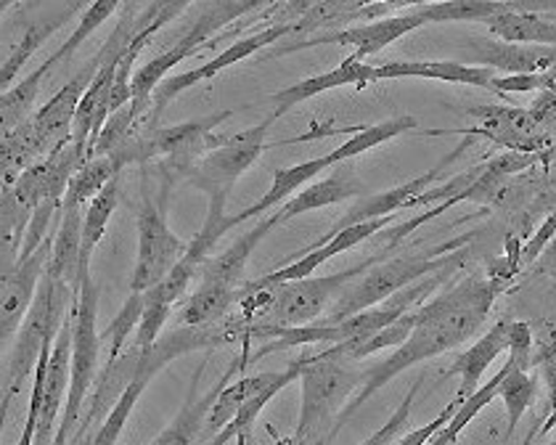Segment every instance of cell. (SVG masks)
I'll return each mask as SVG.
<instances>
[{
    "mask_svg": "<svg viewBox=\"0 0 556 445\" xmlns=\"http://www.w3.org/2000/svg\"><path fill=\"white\" fill-rule=\"evenodd\" d=\"M506 287H509V279H501V276H467L458 284H453L451 290H445L410 313L414 332L401 347H395L392 356H387L382 364L366 371L361 390L340 414V424H344V419H350L358 408H364L368 398H374L379 390L387 387L392 379L403 374L410 366L443 356V353L471 340L480 332L482 323L488 321V313H491L495 300L506 292Z\"/></svg>",
    "mask_w": 556,
    "mask_h": 445,
    "instance_id": "1",
    "label": "cell"
},
{
    "mask_svg": "<svg viewBox=\"0 0 556 445\" xmlns=\"http://www.w3.org/2000/svg\"><path fill=\"white\" fill-rule=\"evenodd\" d=\"M467 252L456 250V244L434 246V250L421 252V255H406V257H392V260H379L377 266L368 268L361 279H355L340 294L329 313L318 321L326 323H340L344 318L364 313L374 305L384 303V300L395 297L397 292L408 290V287L419 284V281L429 279V276L445 274V270L458 268L464 263Z\"/></svg>",
    "mask_w": 556,
    "mask_h": 445,
    "instance_id": "2",
    "label": "cell"
},
{
    "mask_svg": "<svg viewBox=\"0 0 556 445\" xmlns=\"http://www.w3.org/2000/svg\"><path fill=\"white\" fill-rule=\"evenodd\" d=\"M70 297H75V290L66 281L56 279L46 270L43 281H40L38 297H35L33 308H29L27 318H24L22 329L16 332L14 342H11V353L5 358L3 369V419L9 411L11 400L22 393L24 382L29 374H35L38 369V360L43 356L48 345L56 342V336L62 334L64 321L70 318Z\"/></svg>",
    "mask_w": 556,
    "mask_h": 445,
    "instance_id": "3",
    "label": "cell"
},
{
    "mask_svg": "<svg viewBox=\"0 0 556 445\" xmlns=\"http://www.w3.org/2000/svg\"><path fill=\"white\" fill-rule=\"evenodd\" d=\"M366 371L344 366V360L326 353L302 356L300 374V419L292 445H307L321 435V430L337 414L344 411V403L353 398L355 387L361 390Z\"/></svg>",
    "mask_w": 556,
    "mask_h": 445,
    "instance_id": "4",
    "label": "cell"
},
{
    "mask_svg": "<svg viewBox=\"0 0 556 445\" xmlns=\"http://www.w3.org/2000/svg\"><path fill=\"white\" fill-rule=\"evenodd\" d=\"M99 318V292H96L93 279L83 276L80 294L75 297V345H72V379L70 395L64 403V417L59 430L72 435L77 419H80L83 403L99 382V358H101V334L96 329Z\"/></svg>",
    "mask_w": 556,
    "mask_h": 445,
    "instance_id": "5",
    "label": "cell"
},
{
    "mask_svg": "<svg viewBox=\"0 0 556 445\" xmlns=\"http://www.w3.org/2000/svg\"><path fill=\"white\" fill-rule=\"evenodd\" d=\"M257 9H263L257 0H247V3L220 0V3L207 5V9L199 14V20L193 22L178 40H175L173 48L162 51L160 56H154L149 64H143V67L136 72V77H132V99H151L154 90L167 80V75H170L180 62H186V59L193 56V53L202 51L217 29L226 27V24H231L236 20H241V16Z\"/></svg>",
    "mask_w": 556,
    "mask_h": 445,
    "instance_id": "6",
    "label": "cell"
},
{
    "mask_svg": "<svg viewBox=\"0 0 556 445\" xmlns=\"http://www.w3.org/2000/svg\"><path fill=\"white\" fill-rule=\"evenodd\" d=\"M231 114L233 112H217L207 114V117L189 119V123L173 125V128L149 130L143 136L141 147L136 149L132 162L136 165L162 162L167 173L186 178L191 173V167L223 141L220 136H215V128H220Z\"/></svg>",
    "mask_w": 556,
    "mask_h": 445,
    "instance_id": "7",
    "label": "cell"
},
{
    "mask_svg": "<svg viewBox=\"0 0 556 445\" xmlns=\"http://www.w3.org/2000/svg\"><path fill=\"white\" fill-rule=\"evenodd\" d=\"M138 228V257L136 268L130 276V292L132 294H147L154 290L170 270L178 266L180 257L186 255L189 244L180 237H175L167 226L165 209L160 204L143 200L136 215Z\"/></svg>",
    "mask_w": 556,
    "mask_h": 445,
    "instance_id": "8",
    "label": "cell"
},
{
    "mask_svg": "<svg viewBox=\"0 0 556 445\" xmlns=\"http://www.w3.org/2000/svg\"><path fill=\"white\" fill-rule=\"evenodd\" d=\"M274 125V117L265 123L247 128L231 138H223L220 143L202 156L186 178L204 194H228L231 196L233 183L250 170L260 160V154L268 149V130Z\"/></svg>",
    "mask_w": 556,
    "mask_h": 445,
    "instance_id": "9",
    "label": "cell"
},
{
    "mask_svg": "<svg viewBox=\"0 0 556 445\" xmlns=\"http://www.w3.org/2000/svg\"><path fill=\"white\" fill-rule=\"evenodd\" d=\"M427 20L414 9V5H406L397 14L384 16V20L368 22V24H358V27L350 29H334V33H321L316 38L300 40V43L292 46H278L274 51V56H287V53L302 51V48H316V46H353L355 59L366 62V59L377 56L382 53L387 46L397 43L403 35L414 33V29L425 27Z\"/></svg>",
    "mask_w": 556,
    "mask_h": 445,
    "instance_id": "10",
    "label": "cell"
},
{
    "mask_svg": "<svg viewBox=\"0 0 556 445\" xmlns=\"http://www.w3.org/2000/svg\"><path fill=\"white\" fill-rule=\"evenodd\" d=\"M292 33H298V22L270 24V27L257 29V33L250 35V38H239V40H236V43L228 46L226 51L217 53L213 62L202 64V67H197V69L180 72V75H175V77H167V80L154 90V96H151V99H154L156 117H162L165 106L170 104L173 99H178L180 93H186V90H191L193 86H199V82L213 80L215 75H220V72H226L228 67H233V64L244 62V59L255 56V53L263 51L265 46H274L276 40L287 38V35H292Z\"/></svg>",
    "mask_w": 556,
    "mask_h": 445,
    "instance_id": "11",
    "label": "cell"
},
{
    "mask_svg": "<svg viewBox=\"0 0 556 445\" xmlns=\"http://www.w3.org/2000/svg\"><path fill=\"white\" fill-rule=\"evenodd\" d=\"M90 160L86 149H80L77 143H66V147L56 149L40 160L38 165L29 167L24 176L11 186V196L22 204L24 209L35 213L40 204L46 202H62L70 189L72 178L83 170V165Z\"/></svg>",
    "mask_w": 556,
    "mask_h": 445,
    "instance_id": "12",
    "label": "cell"
},
{
    "mask_svg": "<svg viewBox=\"0 0 556 445\" xmlns=\"http://www.w3.org/2000/svg\"><path fill=\"white\" fill-rule=\"evenodd\" d=\"M53 239L56 237L48 239L35 255L20 257L14 268L3 270V284H0V340H3V351L9 342H14L35 297H38L40 281H43L48 263H51Z\"/></svg>",
    "mask_w": 556,
    "mask_h": 445,
    "instance_id": "13",
    "label": "cell"
},
{
    "mask_svg": "<svg viewBox=\"0 0 556 445\" xmlns=\"http://www.w3.org/2000/svg\"><path fill=\"white\" fill-rule=\"evenodd\" d=\"M99 67H101V53H96L86 67L77 72V75L72 77L59 93H53L51 99H48V104L40 106V110L33 114V119H29L33 134L38 138L40 149H43L46 156L72 141V128H75L77 110H80L83 99H86L90 82L96 80V72H99Z\"/></svg>",
    "mask_w": 556,
    "mask_h": 445,
    "instance_id": "14",
    "label": "cell"
},
{
    "mask_svg": "<svg viewBox=\"0 0 556 445\" xmlns=\"http://www.w3.org/2000/svg\"><path fill=\"white\" fill-rule=\"evenodd\" d=\"M462 51L467 53L471 67L493 69L495 75H541L556 67V48L504 43L491 35H471Z\"/></svg>",
    "mask_w": 556,
    "mask_h": 445,
    "instance_id": "15",
    "label": "cell"
},
{
    "mask_svg": "<svg viewBox=\"0 0 556 445\" xmlns=\"http://www.w3.org/2000/svg\"><path fill=\"white\" fill-rule=\"evenodd\" d=\"M469 117L480 119L477 128H462L458 134H464L471 141V136H482L488 141L501 143L509 152H525L535 154L538 149L546 143L543 138V128L530 117L528 110H514V106H477L469 110Z\"/></svg>",
    "mask_w": 556,
    "mask_h": 445,
    "instance_id": "16",
    "label": "cell"
},
{
    "mask_svg": "<svg viewBox=\"0 0 556 445\" xmlns=\"http://www.w3.org/2000/svg\"><path fill=\"white\" fill-rule=\"evenodd\" d=\"M355 196H361V200L368 196V186L358 178V173H355L350 162H342V165H334L331 176L316 178L313 183H307L298 196H292L283 207H278V213L274 215L276 223H287L305 213H313V209L355 200Z\"/></svg>",
    "mask_w": 556,
    "mask_h": 445,
    "instance_id": "17",
    "label": "cell"
},
{
    "mask_svg": "<svg viewBox=\"0 0 556 445\" xmlns=\"http://www.w3.org/2000/svg\"><path fill=\"white\" fill-rule=\"evenodd\" d=\"M458 154H462V152L445 156V160L440 162V165H434L432 170L425 173V176L408 180V183L395 186V189H390V191H379V194H368V196H364V200H361L358 204H353V207L348 209V215H344V218H342L340 223H337L334 228H331L329 237H331V233L342 231V228L361 226V223H368V220L390 218V215H397V209L410 207L416 196H421L427 189H432V183L440 178V173H443V167L451 165V162L456 160Z\"/></svg>",
    "mask_w": 556,
    "mask_h": 445,
    "instance_id": "18",
    "label": "cell"
},
{
    "mask_svg": "<svg viewBox=\"0 0 556 445\" xmlns=\"http://www.w3.org/2000/svg\"><path fill=\"white\" fill-rule=\"evenodd\" d=\"M374 67L371 64L361 62V59L348 56L342 64H337L334 69L324 72V75L316 77H307V80L294 82V86L278 90V93L270 96L274 101V114L270 117L278 119L281 114H287L294 106H300L302 101L313 99V96H321L326 90H334V88H344V86H353V88H366L374 86Z\"/></svg>",
    "mask_w": 556,
    "mask_h": 445,
    "instance_id": "19",
    "label": "cell"
},
{
    "mask_svg": "<svg viewBox=\"0 0 556 445\" xmlns=\"http://www.w3.org/2000/svg\"><path fill=\"white\" fill-rule=\"evenodd\" d=\"M511 327L514 318H501V321H495L469 351H464L462 356L456 358V364H451V369H445V377H462V387H458L456 400H467L469 395H475L477 390H480L485 371L509 351Z\"/></svg>",
    "mask_w": 556,
    "mask_h": 445,
    "instance_id": "20",
    "label": "cell"
},
{
    "mask_svg": "<svg viewBox=\"0 0 556 445\" xmlns=\"http://www.w3.org/2000/svg\"><path fill=\"white\" fill-rule=\"evenodd\" d=\"M403 77H419V80H440L453 82V86H475L493 90L495 75L493 69L471 67L464 62H384L374 67V80H403Z\"/></svg>",
    "mask_w": 556,
    "mask_h": 445,
    "instance_id": "21",
    "label": "cell"
},
{
    "mask_svg": "<svg viewBox=\"0 0 556 445\" xmlns=\"http://www.w3.org/2000/svg\"><path fill=\"white\" fill-rule=\"evenodd\" d=\"M274 226H278L276 215H265V218H260L255 226H252L247 233H241L228 250H223L220 255L210 257V260L202 266V270H199V279L210 281V284L228 287V290H244L247 284L244 276H247V266H250L252 252H255V246L263 242L265 233H268Z\"/></svg>",
    "mask_w": 556,
    "mask_h": 445,
    "instance_id": "22",
    "label": "cell"
},
{
    "mask_svg": "<svg viewBox=\"0 0 556 445\" xmlns=\"http://www.w3.org/2000/svg\"><path fill=\"white\" fill-rule=\"evenodd\" d=\"M329 167L331 165L329 160H326V154L316 156V160L300 162V165L292 167H278V170H274V183L265 191L263 200L250 204V207H244L241 213L228 215V228L241 226V223L247 220H260L265 218V213H270V209L283 207V204L292 200V196H298L307 183H313V180L321 176L324 170H329Z\"/></svg>",
    "mask_w": 556,
    "mask_h": 445,
    "instance_id": "23",
    "label": "cell"
},
{
    "mask_svg": "<svg viewBox=\"0 0 556 445\" xmlns=\"http://www.w3.org/2000/svg\"><path fill=\"white\" fill-rule=\"evenodd\" d=\"M548 11L552 5H525L514 3L511 11L488 20L491 38L517 46H548L556 48V20L541 16L538 11Z\"/></svg>",
    "mask_w": 556,
    "mask_h": 445,
    "instance_id": "24",
    "label": "cell"
},
{
    "mask_svg": "<svg viewBox=\"0 0 556 445\" xmlns=\"http://www.w3.org/2000/svg\"><path fill=\"white\" fill-rule=\"evenodd\" d=\"M83 220H86V207L62 204V220L56 223V239H53L51 263H48V274L72 284L75 297L80 294Z\"/></svg>",
    "mask_w": 556,
    "mask_h": 445,
    "instance_id": "25",
    "label": "cell"
},
{
    "mask_svg": "<svg viewBox=\"0 0 556 445\" xmlns=\"http://www.w3.org/2000/svg\"><path fill=\"white\" fill-rule=\"evenodd\" d=\"M278 377H281V371H265V374L244 377V379H236V382H231V384H226V387L220 390V395L215 398L213 408H210L207 422H204L202 437H199V441H202L204 445L213 441L217 432L231 422L236 414L247 406V403L255 398V395L263 393L265 387H270Z\"/></svg>",
    "mask_w": 556,
    "mask_h": 445,
    "instance_id": "26",
    "label": "cell"
},
{
    "mask_svg": "<svg viewBox=\"0 0 556 445\" xmlns=\"http://www.w3.org/2000/svg\"><path fill=\"white\" fill-rule=\"evenodd\" d=\"M66 59L70 56H66L64 48L59 46L56 51H53L38 69H33L27 77H24L20 86L5 90L3 99H0V128H3V134H11V130L22 128L24 123H29V119H33V114H35L33 106H35V101H38L40 82H43V77L48 75V72L56 67L59 62H66Z\"/></svg>",
    "mask_w": 556,
    "mask_h": 445,
    "instance_id": "27",
    "label": "cell"
},
{
    "mask_svg": "<svg viewBox=\"0 0 556 445\" xmlns=\"http://www.w3.org/2000/svg\"><path fill=\"white\" fill-rule=\"evenodd\" d=\"M241 303V290H228V287L210 284V281H199V287L189 294L184 308L175 318V327H207L231 318Z\"/></svg>",
    "mask_w": 556,
    "mask_h": 445,
    "instance_id": "28",
    "label": "cell"
},
{
    "mask_svg": "<svg viewBox=\"0 0 556 445\" xmlns=\"http://www.w3.org/2000/svg\"><path fill=\"white\" fill-rule=\"evenodd\" d=\"M77 9H80V5H70V9L62 11V14L51 16V20H40L24 29V35L16 40L14 46H11L9 56L3 59V67H0V86H3V93L5 90L14 88L16 75H20L24 64H27L29 59L40 51V46H43L46 40L56 33V29H62L64 24L72 20V14H75Z\"/></svg>",
    "mask_w": 556,
    "mask_h": 445,
    "instance_id": "29",
    "label": "cell"
},
{
    "mask_svg": "<svg viewBox=\"0 0 556 445\" xmlns=\"http://www.w3.org/2000/svg\"><path fill=\"white\" fill-rule=\"evenodd\" d=\"M228 377H231V371H228V374L223 377L207 395H202V398H193L191 395V398L184 403V408H180L178 417L170 422V427H167V430H162L160 437H156V441H151V445H193V443H199V437H202V430H204V422H207L210 408H213V403L217 395H220V390L226 387Z\"/></svg>",
    "mask_w": 556,
    "mask_h": 445,
    "instance_id": "30",
    "label": "cell"
},
{
    "mask_svg": "<svg viewBox=\"0 0 556 445\" xmlns=\"http://www.w3.org/2000/svg\"><path fill=\"white\" fill-rule=\"evenodd\" d=\"M416 125H419V119L414 117V114H401V117H392V119H384V123H377V125H361L358 134H353L350 141H344L342 147H337L334 152L326 154V160H329V165H342V162H353L355 156L371 152V149L382 147V143L392 141V138L408 134V130H414Z\"/></svg>",
    "mask_w": 556,
    "mask_h": 445,
    "instance_id": "31",
    "label": "cell"
},
{
    "mask_svg": "<svg viewBox=\"0 0 556 445\" xmlns=\"http://www.w3.org/2000/svg\"><path fill=\"white\" fill-rule=\"evenodd\" d=\"M46 160L43 149H40L38 138L33 134V125L24 123L22 128L3 134V143H0V167H3V189L20 180L24 173L33 165Z\"/></svg>",
    "mask_w": 556,
    "mask_h": 445,
    "instance_id": "32",
    "label": "cell"
},
{
    "mask_svg": "<svg viewBox=\"0 0 556 445\" xmlns=\"http://www.w3.org/2000/svg\"><path fill=\"white\" fill-rule=\"evenodd\" d=\"M114 209H117V178L96 196L86 207V220H83V250H80V279L90 274V257H93L96 246L104 242L109 220H112Z\"/></svg>",
    "mask_w": 556,
    "mask_h": 445,
    "instance_id": "33",
    "label": "cell"
},
{
    "mask_svg": "<svg viewBox=\"0 0 556 445\" xmlns=\"http://www.w3.org/2000/svg\"><path fill=\"white\" fill-rule=\"evenodd\" d=\"M538 382H541L538 374H533V371L514 369V364L509 366V371H506L498 390V398L504 400L506 408V441L514 435V430H517L522 417L530 411V406H533V400L538 398Z\"/></svg>",
    "mask_w": 556,
    "mask_h": 445,
    "instance_id": "34",
    "label": "cell"
},
{
    "mask_svg": "<svg viewBox=\"0 0 556 445\" xmlns=\"http://www.w3.org/2000/svg\"><path fill=\"white\" fill-rule=\"evenodd\" d=\"M119 173H123V167L112 156H90L86 165H83V170L72 178L64 204L88 207L114 178H119Z\"/></svg>",
    "mask_w": 556,
    "mask_h": 445,
    "instance_id": "35",
    "label": "cell"
},
{
    "mask_svg": "<svg viewBox=\"0 0 556 445\" xmlns=\"http://www.w3.org/2000/svg\"><path fill=\"white\" fill-rule=\"evenodd\" d=\"M427 24L438 22H488L511 11L514 3H488V0H443V3H416Z\"/></svg>",
    "mask_w": 556,
    "mask_h": 445,
    "instance_id": "36",
    "label": "cell"
},
{
    "mask_svg": "<svg viewBox=\"0 0 556 445\" xmlns=\"http://www.w3.org/2000/svg\"><path fill=\"white\" fill-rule=\"evenodd\" d=\"M143 308H147V300H143V294L130 292V297L125 300V305L119 308L117 318H112L109 329L101 334V342L104 340L109 342L106 364H114V360L123 356V353L132 345L130 336H136L138 323H141V318H143Z\"/></svg>",
    "mask_w": 556,
    "mask_h": 445,
    "instance_id": "37",
    "label": "cell"
},
{
    "mask_svg": "<svg viewBox=\"0 0 556 445\" xmlns=\"http://www.w3.org/2000/svg\"><path fill=\"white\" fill-rule=\"evenodd\" d=\"M419 387H421V379L419 382H414V387L408 390L406 398H403L401 406L395 408V414L387 419V424L379 427V430L361 445H395L397 441H401V437L408 432L410 414H414V403H416V393H419Z\"/></svg>",
    "mask_w": 556,
    "mask_h": 445,
    "instance_id": "38",
    "label": "cell"
},
{
    "mask_svg": "<svg viewBox=\"0 0 556 445\" xmlns=\"http://www.w3.org/2000/svg\"><path fill=\"white\" fill-rule=\"evenodd\" d=\"M493 90L498 93H546L548 77L541 75H498L493 80Z\"/></svg>",
    "mask_w": 556,
    "mask_h": 445,
    "instance_id": "39",
    "label": "cell"
},
{
    "mask_svg": "<svg viewBox=\"0 0 556 445\" xmlns=\"http://www.w3.org/2000/svg\"><path fill=\"white\" fill-rule=\"evenodd\" d=\"M456 408H458V400L453 398V400L448 403V406H445L443 411H440L438 417L432 419V422L425 424V427H419V430H410V432H406V435H403L401 441H397L395 445H427L429 441H432L434 435H438L440 430H443L445 424L451 422L453 414H456Z\"/></svg>",
    "mask_w": 556,
    "mask_h": 445,
    "instance_id": "40",
    "label": "cell"
},
{
    "mask_svg": "<svg viewBox=\"0 0 556 445\" xmlns=\"http://www.w3.org/2000/svg\"><path fill=\"white\" fill-rule=\"evenodd\" d=\"M554 237H556V209H554V213H548V218L543 220V226L535 231V237L530 239L528 244H525L522 257H519V260H522L525 266L535 263V257L541 255L543 250H546L548 242H554Z\"/></svg>",
    "mask_w": 556,
    "mask_h": 445,
    "instance_id": "41",
    "label": "cell"
},
{
    "mask_svg": "<svg viewBox=\"0 0 556 445\" xmlns=\"http://www.w3.org/2000/svg\"><path fill=\"white\" fill-rule=\"evenodd\" d=\"M528 112L541 128H556V93H548V90L538 93L535 104Z\"/></svg>",
    "mask_w": 556,
    "mask_h": 445,
    "instance_id": "42",
    "label": "cell"
},
{
    "mask_svg": "<svg viewBox=\"0 0 556 445\" xmlns=\"http://www.w3.org/2000/svg\"><path fill=\"white\" fill-rule=\"evenodd\" d=\"M458 443V437L456 435H453V432L448 430V424H445L443 427V430H440L438 432V435H434L432 437V441H429L427 445H456Z\"/></svg>",
    "mask_w": 556,
    "mask_h": 445,
    "instance_id": "43",
    "label": "cell"
},
{
    "mask_svg": "<svg viewBox=\"0 0 556 445\" xmlns=\"http://www.w3.org/2000/svg\"><path fill=\"white\" fill-rule=\"evenodd\" d=\"M541 432H543V427H533V430L528 432V437H525V441L519 443V445H533V443H535V437L541 435ZM548 445H552V443H548Z\"/></svg>",
    "mask_w": 556,
    "mask_h": 445,
    "instance_id": "44",
    "label": "cell"
},
{
    "mask_svg": "<svg viewBox=\"0 0 556 445\" xmlns=\"http://www.w3.org/2000/svg\"><path fill=\"white\" fill-rule=\"evenodd\" d=\"M546 77H548V93H556V67L548 69Z\"/></svg>",
    "mask_w": 556,
    "mask_h": 445,
    "instance_id": "45",
    "label": "cell"
},
{
    "mask_svg": "<svg viewBox=\"0 0 556 445\" xmlns=\"http://www.w3.org/2000/svg\"><path fill=\"white\" fill-rule=\"evenodd\" d=\"M66 441H70V435L64 430H56V437H53L51 445H66Z\"/></svg>",
    "mask_w": 556,
    "mask_h": 445,
    "instance_id": "46",
    "label": "cell"
}]
</instances>
